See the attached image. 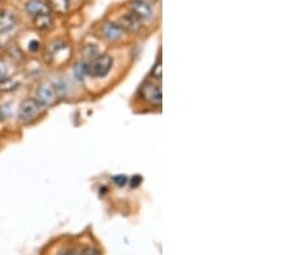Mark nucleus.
I'll return each mask as SVG.
<instances>
[{
  "mask_svg": "<svg viewBox=\"0 0 290 255\" xmlns=\"http://www.w3.org/2000/svg\"><path fill=\"white\" fill-rule=\"evenodd\" d=\"M0 97H1V92H0Z\"/></svg>",
  "mask_w": 290,
  "mask_h": 255,
  "instance_id": "28",
  "label": "nucleus"
},
{
  "mask_svg": "<svg viewBox=\"0 0 290 255\" xmlns=\"http://www.w3.org/2000/svg\"><path fill=\"white\" fill-rule=\"evenodd\" d=\"M146 78L154 80V82L161 83L163 80V58H161V49L159 48V52H157V57L154 61L152 66H151L150 71L147 74Z\"/></svg>",
  "mask_w": 290,
  "mask_h": 255,
  "instance_id": "18",
  "label": "nucleus"
},
{
  "mask_svg": "<svg viewBox=\"0 0 290 255\" xmlns=\"http://www.w3.org/2000/svg\"><path fill=\"white\" fill-rule=\"evenodd\" d=\"M109 48L103 44L102 41H99L94 35H88L84 40H83L80 49H79L78 58L83 59V61H90L92 58L98 56L99 53H102L103 51H106Z\"/></svg>",
  "mask_w": 290,
  "mask_h": 255,
  "instance_id": "13",
  "label": "nucleus"
},
{
  "mask_svg": "<svg viewBox=\"0 0 290 255\" xmlns=\"http://www.w3.org/2000/svg\"><path fill=\"white\" fill-rule=\"evenodd\" d=\"M12 40H13V39H12ZM9 41H10V39L4 38V36H0V56L3 55L4 49H5V47H7Z\"/></svg>",
  "mask_w": 290,
  "mask_h": 255,
  "instance_id": "24",
  "label": "nucleus"
},
{
  "mask_svg": "<svg viewBox=\"0 0 290 255\" xmlns=\"http://www.w3.org/2000/svg\"><path fill=\"white\" fill-rule=\"evenodd\" d=\"M151 3L152 4H155V5H156V7H159L160 8L161 7V0H150Z\"/></svg>",
  "mask_w": 290,
  "mask_h": 255,
  "instance_id": "27",
  "label": "nucleus"
},
{
  "mask_svg": "<svg viewBox=\"0 0 290 255\" xmlns=\"http://www.w3.org/2000/svg\"><path fill=\"white\" fill-rule=\"evenodd\" d=\"M22 12L30 22L40 16L52 13L47 0H25L22 4Z\"/></svg>",
  "mask_w": 290,
  "mask_h": 255,
  "instance_id": "14",
  "label": "nucleus"
},
{
  "mask_svg": "<svg viewBox=\"0 0 290 255\" xmlns=\"http://www.w3.org/2000/svg\"><path fill=\"white\" fill-rule=\"evenodd\" d=\"M56 255H80L79 253V245H66L63 248H61L56 253Z\"/></svg>",
  "mask_w": 290,
  "mask_h": 255,
  "instance_id": "22",
  "label": "nucleus"
},
{
  "mask_svg": "<svg viewBox=\"0 0 290 255\" xmlns=\"http://www.w3.org/2000/svg\"><path fill=\"white\" fill-rule=\"evenodd\" d=\"M20 98L16 94H1L0 97V117L3 119L4 124L8 130L18 129L16 125V113Z\"/></svg>",
  "mask_w": 290,
  "mask_h": 255,
  "instance_id": "12",
  "label": "nucleus"
},
{
  "mask_svg": "<svg viewBox=\"0 0 290 255\" xmlns=\"http://www.w3.org/2000/svg\"><path fill=\"white\" fill-rule=\"evenodd\" d=\"M48 78L52 82V84H53V88H55L56 94H57L59 102L71 101L74 97H76V90L82 89L67 75V72L53 71L52 75H49Z\"/></svg>",
  "mask_w": 290,
  "mask_h": 255,
  "instance_id": "9",
  "label": "nucleus"
},
{
  "mask_svg": "<svg viewBox=\"0 0 290 255\" xmlns=\"http://www.w3.org/2000/svg\"><path fill=\"white\" fill-rule=\"evenodd\" d=\"M1 56H4L12 65H14L16 67L20 68V70H22V67H24V66L26 65V62L29 61L28 56L25 55L24 51L21 49L20 45L16 43L14 39L8 43V45L5 47V49H4L3 55Z\"/></svg>",
  "mask_w": 290,
  "mask_h": 255,
  "instance_id": "15",
  "label": "nucleus"
},
{
  "mask_svg": "<svg viewBox=\"0 0 290 255\" xmlns=\"http://www.w3.org/2000/svg\"><path fill=\"white\" fill-rule=\"evenodd\" d=\"M31 25H32V30L40 35L49 34L56 28V16L53 13L44 14L31 21Z\"/></svg>",
  "mask_w": 290,
  "mask_h": 255,
  "instance_id": "16",
  "label": "nucleus"
},
{
  "mask_svg": "<svg viewBox=\"0 0 290 255\" xmlns=\"http://www.w3.org/2000/svg\"><path fill=\"white\" fill-rule=\"evenodd\" d=\"M47 3L55 16H67L74 10L70 0H47Z\"/></svg>",
  "mask_w": 290,
  "mask_h": 255,
  "instance_id": "17",
  "label": "nucleus"
},
{
  "mask_svg": "<svg viewBox=\"0 0 290 255\" xmlns=\"http://www.w3.org/2000/svg\"><path fill=\"white\" fill-rule=\"evenodd\" d=\"M16 43L20 45V48L24 51V53L28 56L29 59L31 58H40L41 52L44 49L45 41L43 39V35L36 32L35 30L28 31V32H18L17 36L14 38Z\"/></svg>",
  "mask_w": 290,
  "mask_h": 255,
  "instance_id": "10",
  "label": "nucleus"
},
{
  "mask_svg": "<svg viewBox=\"0 0 290 255\" xmlns=\"http://www.w3.org/2000/svg\"><path fill=\"white\" fill-rule=\"evenodd\" d=\"M20 71V68L12 65L4 56H0V83L5 82L7 79H9L10 76H13L14 74H17Z\"/></svg>",
  "mask_w": 290,
  "mask_h": 255,
  "instance_id": "19",
  "label": "nucleus"
},
{
  "mask_svg": "<svg viewBox=\"0 0 290 255\" xmlns=\"http://www.w3.org/2000/svg\"><path fill=\"white\" fill-rule=\"evenodd\" d=\"M21 16L9 7H0V36L14 39L21 28Z\"/></svg>",
  "mask_w": 290,
  "mask_h": 255,
  "instance_id": "11",
  "label": "nucleus"
},
{
  "mask_svg": "<svg viewBox=\"0 0 290 255\" xmlns=\"http://www.w3.org/2000/svg\"><path fill=\"white\" fill-rule=\"evenodd\" d=\"M123 7L140 18L151 31L159 26L160 8L151 3L150 0H125Z\"/></svg>",
  "mask_w": 290,
  "mask_h": 255,
  "instance_id": "7",
  "label": "nucleus"
},
{
  "mask_svg": "<svg viewBox=\"0 0 290 255\" xmlns=\"http://www.w3.org/2000/svg\"><path fill=\"white\" fill-rule=\"evenodd\" d=\"M92 34L99 41H102L107 48H115V49L130 45L134 41L110 14L101 18L94 25Z\"/></svg>",
  "mask_w": 290,
  "mask_h": 255,
  "instance_id": "2",
  "label": "nucleus"
},
{
  "mask_svg": "<svg viewBox=\"0 0 290 255\" xmlns=\"http://www.w3.org/2000/svg\"><path fill=\"white\" fill-rule=\"evenodd\" d=\"M80 255H103V250L96 242H87L79 245Z\"/></svg>",
  "mask_w": 290,
  "mask_h": 255,
  "instance_id": "20",
  "label": "nucleus"
},
{
  "mask_svg": "<svg viewBox=\"0 0 290 255\" xmlns=\"http://www.w3.org/2000/svg\"><path fill=\"white\" fill-rule=\"evenodd\" d=\"M29 95H31L32 98L36 99L48 111L51 109H53V107H56L58 103H61L59 99H58L57 94H56L53 84H52V82L47 75L31 83Z\"/></svg>",
  "mask_w": 290,
  "mask_h": 255,
  "instance_id": "8",
  "label": "nucleus"
},
{
  "mask_svg": "<svg viewBox=\"0 0 290 255\" xmlns=\"http://www.w3.org/2000/svg\"><path fill=\"white\" fill-rule=\"evenodd\" d=\"M48 113V110L31 95L26 94L21 97L18 101L17 113H16V125L17 128H30L36 125L44 119Z\"/></svg>",
  "mask_w": 290,
  "mask_h": 255,
  "instance_id": "4",
  "label": "nucleus"
},
{
  "mask_svg": "<svg viewBox=\"0 0 290 255\" xmlns=\"http://www.w3.org/2000/svg\"><path fill=\"white\" fill-rule=\"evenodd\" d=\"M110 16L121 26V28L133 40L146 38L147 35L151 32L150 28H147L140 18L136 17L132 12H129V10L123 7V4L119 5V7H116L113 10V14H110Z\"/></svg>",
  "mask_w": 290,
  "mask_h": 255,
  "instance_id": "6",
  "label": "nucleus"
},
{
  "mask_svg": "<svg viewBox=\"0 0 290 255\" xmlns=\"http://www.w3.org/2000/svg\"><path fill=\"white\" fill-rule=\"evenodd\" d=\"M5 134H9V130H8V128L4 124L3 119L0 117V137L5 136Z\"/></svg>",
  "mask_w": 290,
  "mask_h": 255,
  "instance_id": "25",
  "label": "nucleus"
},
{
  "mask_svg": "<svg viewBox=\"0 0 290 255\" xmlns=\"http://www.w3.org/2000/svg\"><path fill=\"white\" fill-rule=\"evenodd\" d=\"M87 63V85L88 83H99L111 76L116 67V56L114 51L106 49ZM86 85V88H87Z\"/></svg>",
  "mask_w": 290,
  "mask_h": 255,
  "instance_id": "5",
  "label": "nucleus"
},
{
  "mask_svg": "<svg viewBox=\"0 0 290 255\" xmlns=\"http://www.w3.org/2000/svg\"><path fill=\"white\" fill-rule=\"evenodd\" d=\"M70 1H71V4H72V8H74V9H76V8H79L80 5H83V3H84L86 0H70Z\"/></svg>",
  "mask_w": 290,
  "mask_h": 255,
  "instance_id": "26",
  "label": "nucleus"
},
{
  "mask_svg": "<svg viewBox=\"0 0 290 255\" xmlns=\"http://www.w3.org/2000/svg\"><path fill=\"white\" fill-rule=\"evenodd\" d=\"M111 182L115 187L123 188L128 186V182H129V177L126 174H116L114 177H111Z\"/></svg>",
  "mask_w": 290,
  "mask_h": 255,
  "instance_id": "21",
  "label": "nucleus"
},
{
  "mask_svg": "<svg viewBox=\"0 0 290 255\" xmlns=\"http://www.w3.org/2000/svg\"><path fill=\"white\" fill-rule=\"evenodd\" d=\"M142 182H144V178L141 177L140 174H136V175H133V177L129 178V182H128V184L130 186V188H138L142 184Z\"/></svg>",
  "mask_w": 290,
  "mask_h": 255,
  "instance_id": "23",
  "label": "nucleus"
},
{
  "mask_svg": "<svg viewBox=\"0 0 290 255\" xmlns=\"http://www.w3.org/2000/svg\"><path fill=\"white\" fill-rule=\"evenodd\" d=\"M133 103L134 109H141V113H160L163 106L161 83L145 78L134 93Z\"/></svg>",
  "mask_w": 290,
  "mask_h": 255,
  "instance_id": "3",
  "label": "nucleus"
},
{
  "mask_svg": "<svg viewBox=\"0 0 290 255\" xmlns=\"http://www.w3.org/2000/svg\"><path fill=\"white\" fill-rule=\"evenodd\" d=\"M40 61L45 67L53 68L55 71H61L63 67H68L74 61L71 41L65 36H56L45 41Z\"/></svg>",
  "mask_w": 290,
  "mask_h": 255,
  "instance_id": "1",
  "label": "nucleus"
}]
</instances>
